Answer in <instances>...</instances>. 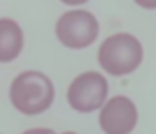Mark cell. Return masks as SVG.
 I'll return each instance as SVG.
<instances>
[{
    "mask_svg": "<svg viewBox=\"0 0 156 134\" xmlns=\"http://www.w3.org/2000/svg\"><path fill=\"white\" fill-rule=\"evenodd\" d=\"M55 97L51 79L39 70H26L19 74L9 85V101L20 114L37 116L46 112Z\"/></svg>",
    "mask_w": 156,
    "mask_h": 134,
    "instance_id": "cell-1",
    "label": "cell"
},
{
    "mask_svg": "<svg viewBox=\"0 0 156 134\" xmlns=\"http://www.w3.org/2000/svg\"><path fill=\"white\" fill-rule=\"evenodd\" d=\"M143 61V46L132 33H114L98 50V62L108 76L123 77L138 70Z\"/></svg>",
    "mask_w": 156,
    "mask_h": 134,
    "instance_id": "cell-2",
    "label": "cell"
},
{
    "mask_svg": "<svg viewBox=\"0 0 156 134\" xmlns=\"http://www.w3.org/2000/svg\"><path fill=\"white\" fill-rule=\"evenodd\" d=\"M107 99H108V81L101 72L96 70H88L73 77V81L68 85L66 90L68 105L81 114L99 110L107 103Z\"/></svg>",
    "mask_w": 156,
    "mask_h": 134,
    "instance_id": "cell-3",
    "label": "cell"
},
{
    "mask_svg": "<svg viewBox=\"0 0 156 134\" xmlns=\"http://www.w3.org/2000/svg\"><path fill=\"white\" fill-rule=\"evenodd\" d=\"M55 35L59 42L70 50L88 48L99 35L98 19L87 9H72L55 22Z\"/></svg>",
    "mask_w": 156,
    "mask_h": 134,
    "instance_id": "cell-4",
    "label": "cell"
},
{
    "mask_svg": "<svg viewBox=\"0 0 156 134\" xmlns=\"http://www.w3.org/2000/svg\"><path fill=\"white\" fill-rule=\"evenodd\" d=\"M99 127L105 134H130L138 123V108L127 96H114L99 108Z\"/></svg>",
    "mask_w": 156,
    "mask_h": 134,
    "instance_id": "cell-5",
    "label": "cell"
},
{
    "mask_svg": "<svg viewBox=\"0 0 156 134\" xmlns=\"http://www.w3.org/2000/svg\"><path fill=\"white\" fill-rule=\"evenodd\" d=\"M24 48V33L13 19H0V62L15 61Z\"/></svg>",
    "mask_w": 156,
    "mask_h": 134,
    "instance_id": "cell-6",
    "label": "cell"
},
{
    "mask_svg": "<svg viewBox=\"0 0 156 134\" xmlns=\"http://www.w3.org/2000/svg\"><path fill=\"white\" fill-rule=\"evenodd\" d=\"M22 134H53L51 129H44V127H35V129H28Z\"/></svg>",
    "mask_w": 156,
    "mask_h": 134,
    "instance_id": "cell-7",
    "label": "cell"
},
{
    "mask_svg": "<svg viewBox=\"0 0 156 134\" xmlns=\"http://www.w3.org/2000/svg\"><path fill=\"white\" fill-rule=\"evenodd\" d=\"M134 2L143 9H154L156 8V0H134Z\"/></svg>",
    "mask_w": 156,
    "mask_h": 134,
    "instance_id": "cell-8",
    "label": "cell"
},
{
    "mask_svg": "<svg viewBox=\"0 0 156 134\" xmlns=\"http://www.w3.org/2000/svg\"><path fill=\"white\" fill-rule=\"evenodd\" d=\"M61 2L66 6H81V4H87L88 0H61Z\"/></svg>",
    "mask_w": 156,
    "mask_h": 134,
    "instance_id": "cell-9",
    "label": "cell"
},
{
    "mask_svg": "<svg viewBox=\"0 0 156 134\" xmlns=\"http://www.w3.org/2000/svg\"><path fill=\"white\" fill-rule=\"evenodd\" d=\"M53 134H77V132H72V130H66V132H53Z\"/></svg>",
    "mask_w": 156,
    "mask_h": 134,
    "instance_id": "cell-10",
    "label": "cell"
}]
</instances>
